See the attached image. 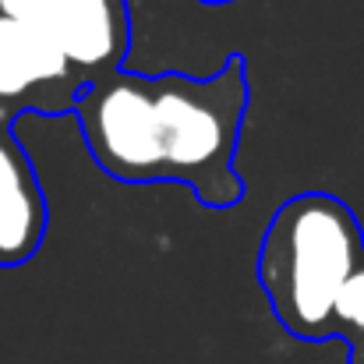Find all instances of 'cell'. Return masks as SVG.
Listing matches in <instances>:
<instances>
[{
	"label": "cell",
	"instance_id": "cell-3",
	"mask_svg": "<svg viewBox=\"0 0 364 364\" xmlns=\"http://www.w3.org/2000/svg\"><path fill=\"white\" fill-rule=\"evenodd\" d=\"M0 14L57 43L89 82L124 64L131 36L124 0H0Z\"/></svg>",
	"mask_w": 364,
	"mask_h": 364
},
{
	"label": "cell",
	"instance_id": "cell-5",
	"mask_svg": "<svg viewBox=\"0 0 364 364\" xmlns=\"http://www.w3.org/2000/svg\"><path fill=\"white\" fill-rule=\"evenodd\" d=\"M46 237V198L36 170L0 117V269L25 265Z\"/></svg>",
	"mask_w": 364,
	"mask_h": 364
},
{
	"label": "cell",
	"instance_id": "cell-1",
	"mask_svg": "<svg viewBox=\"0 0 364 364\" xmlns=\"http://www.w3.org/2000/svg\"><path fill=\"white\" fill-rule=\"evenodd\" d=\"M247 100L241 57L213 75L117 68L89 82L75 117L89 156L114 181L181 184L205 209H234L244 195L234 159Z\"/></svg>",
	"mask_w": 364,
	"mask_h": 364
},
{
	"label": "cell",
	"instance_id": "cell-7",
	"mask_svg": "<svg viewBox=\"0 0 364 364\" xmlns=\"http://www.w3.org/2000/svg\"><path fill=\"white\" fill-rule=\"evenodd\" d=\"M205 4H223V0H205Z\"/></svg>",
	"mask_w": 364,
	"mask_h": 364
},
{
	"label": "cell",
	"instance_id": "cell-6",
	"mask_svg": "<svg viewBox=\"0 0 364 364\" xmlns=\"http://www.w3.org/2000/svg\"><path fill=\"white\" fill-rule=\"evenodd\" d=\"M333 336L350 343V364H364V262L343 287L333 311Z\"/></svg>",
	"mask_w": 364,
	"mask_h": 364
},
{
	"label": "cell",
	"instance_id": "cell-2",
	"mask_svg": "<svg viewBox=\"0 0 364 364\" xmlns=\"http://www.w3.org/2000/svg\"><path fill=\"white\" fill-rule=\"evenodd\" d=\"M364 262V230L329 191L287 198L258 244V283L276 322L301 340H329L333 311Z\"/></svg>",
	"mask_w": 364,
	"mask_h": 364
},
{
	"label": "cell",
	"instance_id": "cell-4",
	"mask_svg": "<svg viewBox=\"0 0 364 364\" xmlns=\"http://www.w3.org/2000/svg\"><path fill=\"white\" fill-rule=\"evenodd\" d=\"M89 78L57 43L0 14V103L43 114H75Z\"/></svg>",
	"mask_w": 364,
	"mask_h": 364
}]
</instances>
